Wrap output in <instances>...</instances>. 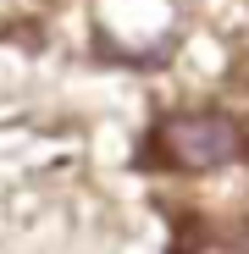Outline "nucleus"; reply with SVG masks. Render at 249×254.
<instances>
[{"label":"nucleus","mask_w":249,"mask_h":254,"mask_svg":"<svg viewBox=\"0 0 249 254\" xmlns=\"http://www.w3.org/2000/svg\"><path fill=\"white\" fill-rule=\"evenodd\" d=\"M161 149H166L172 166H183V172H216V166H233L244 155V133H238L233 116L188 111V116L161 122Z\"/></svg>","instance_id":"nucleus-1"}]
</instances>
